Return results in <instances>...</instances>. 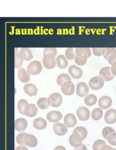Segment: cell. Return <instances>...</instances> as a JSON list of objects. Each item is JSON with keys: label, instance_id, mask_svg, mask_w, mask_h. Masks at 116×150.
<instances>
[{"label": "cell", "instance_id": "6da1fadb", "mask_svg": "<svg viewBox=\"0 0 116 150\" xmlns=\"http://www.w3.org/2000/svg\"><path fill=\"white\" fill-rule=\"evenodd\" d=\"M75 62L76 64L83 66L87 63L88 56L82 48H77L76 49Z\"/></svg>", "mask_w": 116, "mask_h": 150}, {"label": "cell", "instance_id": "7a4b0ae2", "mask_svg": "<svg viewBox=\"0 0 116 150\" xmlns=\"http://www.w3.org/2000/svg\"><path fill=\"white\" fill-rule=\"evenodd\" d=\"M55 55L52 53H49L44 55L43 63L44 67L47 69H52L56 66Z\"/></svg>", "mask_w": 116, "mask_h": 150}, {"label": "cell", "instance_id": "3957f363", "mask_svg": "<svg viewBox=\"0 0 116 150\" xmlns=\"http://www.w3.org/2000/svg\"><path fill=\"white\" fill-rule=\"evenodd\" d=\"M42 66L41 63L37 60L32 61L27 67V71L31 75H37L42 71Z\"/></svg>", "mask_w": 116, "mask_h": 150}, {"label": "cell", "instance_id": "277c9868", "mask_svg": "<svg viewBox=\"0 0 116 150\" xmlns=\"http://www.w3.org/2000/svg\"><path fill=\"white\" fill-rule=\"evenodd\" d=\"M104 80L100 76H95L91 78L89 81V86L92 90H98L103 88Z\"/></svg>", "mask_w": 116, "mask_h": 150}, {"label": "cell", "instance_id": "5b68a950", "mask_svg": "<svg viewBox=\"0 0 116 150\" xmlns=\"http://www.w3.org/2000/svg\"><path fill=\"white\" fill-rule=\"evenodd\" d=\"M48 102L50 106L54 108H58L62 103V96L59 93H53L48 97Z\"/></svg>", "mask_w": 116, "mask_h": 150}, {"label": "cell", "instance_id": "8992f818", "mask_svg": "<svg viewBox=\"0 0 116 150\" xmlns=\"http://www.w3.org/2000/svg\"><path fill=\"white\" fill-rule=\"evenodd\" d=\"M82 138L81 135L76 132H73V134L69 138V142L72 146L74 148H78L82 144Z\"/></svg>", "mask_w": 116, "mask_h": 150}, {"label": "cell", "instance_id": "52a82bcc", "mask_svg": "<svg viewBox=\"0 0 116 150\" xmlns=\"http://www.w3.org/2000/svg\"><path fill=\"white\" fill-rule=\"evenodd\" d=\"M76 115L80 120L86 121L90 118V112L86 107H80L76 110Z\"/></svg>", "mask_w": 116, "mask_h": 150}, {"label": "cell", "instance_id": "ba28073f", "mask_svg": "<svg viewBox=\"0 0 116 150\" xmlns=\"http://www.w3.org/2000/svg\"><path fill=\"white\" fill-rule=\"evenodd\" d=\"M105 122L108 124H112L116 122V110L110 109L106 111L104 116Z\"/></svg>", "mask_w": 116, "mask_h": 150}, {"label": "cell", "instance_id": "9c48e42d", "mask_svg": "<svg viewBox=\"0 0 116 150\" xmlns=\"http://www.w3.org/2000/svg\"><path fill=\"white\" fill-rule=\"evenodd\" d=\"M89 88L86 83L81 82L77 84L76 86V94L81 97L86 96L88 93Z\"/></svg>", "mask_w": 116, "mask_h": 150}, {"label": "cell", "instance_id": "30bf717a", "mask_svg": "<svg viewBox=\"0 0 116 150\" xmlns=\"http://www.w3.org/2000/svg\"><path fill=\"white\" fill-rule=\"evenodd\" d=\"M110 67H106L102 68L99 72L100 77H102L105 81H110L114 78V75H112V73L110 72Z\"/></svg>", "mask_w": 116, "mask_h": 150}, {"label": "cell", "instance_id": "8fae6325", "mask_svg": "<svg viewBox=\"0 0 116 150\" xmlns=\"http://www.w3.org/2000/svg\"><path fill=\"white\" fill-rule=\"evenodd\" d=\"M61 91L65 95H72L74 92V86L71 81L65 82L62 86Z\"/></svg>", "mask_w": 116, "mask_h": 150}, {"label": "cell", "instance_id": "7c38bea8", "mask_svg": "<svg viewBox=\"0 0 116 150\" xmlns=\"http://www.w3.org/2000/svg\"><path fill=\"white\" fill-rule=\"evenodd\" d=\"M53 130L56 135L62 136L67 133L68 129L65 125L61 123H57L54 125Z\"/></svg>", "mask_w": 116, "mask_h": 150}, {"label": "cell", "instance_id": "4fadbf2b", "mask_svg": "<svg viewBox=\"0 0 116 150\" xmlns=\"http://www.w3.org/2000/svg\"><path fill=\"white\" fill-rule=\"evenodd\" d=\"M62 117V114L59 111H50L47 115V118L51 122H59Z\"/></svg>", "mask_w": 116, "mask_h": 150}, {"label": "cell", "instance_id": "5bb4252c", "mask_svg": "<svg viewBox=\"0 0 116 150\" xmlns=\"http://www.w3.org/2000/svg\"><path fill=\"white\" fill-rule=\"evenodd\" d=\"M112 100L109 96H103L101 97L98 101V105L101 109H107L111 106Z\"/></svg>", "mask_w": 116, "mask_h": 150}, {"label": "cell", "instance_id": "9a60e30c", "mask_svg": "<svg viewBox=\"0 0 116 150\" xmlns=\"http://www.w3.org/2000/svg\"><path fill=\"white\" fill-rule=\"evenodd\" d=\"M69 73L75 79H79L83 75V71L80 67L75 65H71L68 69Z\"/></svg>", "mask_w": 116, "mask_h": 150}, {"label": "cell", "instance_id": "2e32d148", "mask_svg": "<svg viewBox=\"0 0 116 150\" xmlns=\"http://www.w3.org/2000/svg\"><path fill=\"white\" fill-rule=\"evenodd\" d=\"M64 122L68 127H73L76 125L77 120L75 116L73 114H67L64 118Z\"/></svg>", "mask_w": 116, "mask_h": 150}, {"label": "cell", "instance_id": "e0dca14e", "mask_svg": "<svg viewBox=\"0 0 116 150\" xmlns=\"http://www.w3.org/2000/svg\"><path fill=\"white\" fill-rule=\"evenodd\" d=\"M27 122L25 119L18 118L15 121V129L17 131H23L26 129L27 127Z\"/></svg>", "mask_w": 116, "mask_h": 150}, {"label": "cell", "instance_id": "ac0fdd59", "mask_svg": "<svg viewBox=\"0 0 116 150\" xmlns=\"http://www.w3.org/2000/svg\"><path fill=\"white\" fill-rule=\"evenodd\" d=\"M38 109L36 106L33 104H28L26 105L24 109V115L29 117H32L35 116L37 112Z\"/></svg>", "mask_w": 116, "mask_h": 150}, {"label": "cell", "instance_id": "d6986e66", "mask_svg": "<svg viewBox=\"0 0 116 150\" xmlns=\"http://www.w3.org/2000/svg\"><path fill=\"white\" fill-rule=\"evenodd\" d=\"M25 144L29 147H35L37 144V138L32 134H27L24 139Z\"/></svg>", "mask_w": 116, "mask_h": 150}, {"label": "cell", "instance_id": "ffe728a7", "mask_svg": "<svg viewBox=\"0 0 116 150\" xmlns=\"http://www.w3.org/2000/svg\"><path fill=\"white\" fill-rule=\"evenodd\" d=\"M23 89L25 93L30 96H35L37 93V88L35 85L32 83H29L25 85Z\"/></svg>", "mask_w": 116, "mask_h": 150}, {"label": "cell", "instance_id": "44dd1931", "mask_svg": "<svg viewBox=\"0 0 116 150\" xmlns=\"http://www.w3.org/2000/svg\"><path fill=\"white\" fill-rule=\"evenodd\" d=\"M18 76L19 80L23 83L28 82L30 80V74L24 68H19L18 72Z\"/></svg>", "mask_w": 116, "mask_h": 150}, {"label": "cell", "instance_id": "7402d4cb", "mask_svg": "<svg viewBox=\"0 0 116 150\" xmlns=\"http://www.w3.org/2000/svg\"><path fill=\"white\" fill-rule=\"evenodd\" d=\"M33 126L37 129L43 130L46 128L47 122L45 119L39 117L33 121Z\"/></svg>", "mask_w": 116, "mask_h": 150}, {"label": "cell", "instance_id": "603a6c76", "mask_svg": "<svg viewBox=\"0 0 116 150\" xmlns=\"http://www.w3.org/2000/svg\"><path fill=\"white\" fill-rule=\"evenodd\" d=\"M56 64L59 68L64 69L68 65V61L66 57L63 55H60L56 58Z\"/></svg>", "mask_w": 116, "mask_h": 150}, {"label": "cell", "instance_id": "cb8c5ba5", "mask_svg": "<svg viewBox=\"0 0 116 150\" xmlns=\"http://www.w3.org/2000/svg\"><path fill=\"white\" fill-rule=\"evenodd\" d=\"M84 103L88 106L95 105L97 101L96 96L94 94H89L86 96L84 98Z\"/></svg>", "mask_w": 116, "mask_h": 150}, {"label": "cell", "instance_id": "d4e9b609", "mask_svg": "<svg viewBox=\"0 0 116 150\" xmlns=\"http://www.w3.org/2000/svg\"><path fill=\"white\" fill-rule=\"evenodd\" d=\"M15 67L16 68L21 67L23 64L24 59L20 51L15 52Z\"/></svg>", "mask_w": 116, "mask_h": 150}, {"label": "cell", "instance_id": "484cf974", "mask_svg": "<svg viewBox=\"0 0 116 150\" xmlns=\"http://www.w3.org/2000/svg\"><path fill=\"white\" fill-rule=\"evenodd\" d=\"M20 52L23 55L24 60L30 61L33 57L31 51L29 48H21Z\"/></svg>", "mask_w": 116, "mask_h": 150}, {"label": "cell", "instance_id": "4316f807", "mask_svg": "<svg viewBox=\"0 0 116 150\" xmlns=\"http://www.w3.org/2000/svg\"><path fill=\"white\" fill-rule=\"evenodd\" d=\"M71 79L69 75L66 74H62L57 77V83L59 86H62L64 83L67 81H71Z\"/></svg>", "mask_w": 116, "mask_h": 150}, {"label": "cell", "instance_id": "83f0119b", "mask_svg": "<svg viewBox=\"0 0 116 150\" xmlns=\"http://www.w3.org/2000/svg\"><path fill=\"white\" fill-rule=\"evenodd\" d=\"M103 111L100 108H96L91 112V117L95 121H98L102 118Z\"/></svg>", "mask_w": 116, "mask_h": 150}, {"label": "cell", "instance_id": "f1b7e54d", "mask_svg": "<svg viewBox=\"0 0 116 150\" xmlns=\"http://www.w3.org/2000/svg\"><path fill=\"white\" fill-rule=\"evenodd\" d=\"M37 105L39 108L42 110L46 109L49 108L48 99L45 97H42L38 100Z\"/></svg>", "mask_w": 116, "mask_h": 150}, {"label": "cell", "instance_id": "f546056e", "mask_svg": "<svg viewBox=\"0 0 116 150\" xmlns=\"http://www.w3.org/2000/svg\"><path fill=\"white\" fill-rule=\"evenodd\" d=\"M74 132H76L79 133L82 138L83 140L86 138L87 135H88V131H87V129L82 126H78V127H76L74 130Z\"/></svg>", "mask_w": 116, "mask_h": 150}, {"label": "cell", "instance_id": "4dcf8cb0", "mask_svg": "<svg viewBox=\"0 0 116 150\" xmlns=\"http://www.w3.org/2000/svg\"><path fill=\"white\" fill-rule=\"evenodd\" d=\"M29 104L27 101L24 99H21L18 103V111L22 115H24V109L27 104Z\"/></svg>", "mask_w": 116, "mask_h": 150}, {"label": "cell", "instance_id": "1f68e13d", "mask_svg": "<svg viewBox=\"0 0 116 150\" xmlns=\"http://www.w3.org/2000/svg\"><path fill=\"white\" fill-rule=\"evenodd\" d=\"M115 131L111 127H105L102 131V134H103V137L104 138L106 139L107 137L110 135L112 133H115Z\"/></svg>", "mask_w": 116, "mask_h": 150}, {"label": "cell", "instance_id": "d6a6232c", "mask_svg": "<svg viewBox=\"0 0 116 150\" xmlns=\"http://www.w3.org/2000/svg\"><path fill=\"white\" fill-rule=\"evenodd\" d=\"M116 53V50L113 48H105V52L103 55V57L106 60H108V58L112 54Z\"/></svg>", "mask_w": 116, "mask_h": 150}, {"label": "cell", "instance_id": "836d02e7", "mask_svg": "<svg viewBox=\"0 0 116 150\" xmlns=\"http://www.w3.org/2000/svg\"><path fill=\"white\" fill-rule=\"evenodd\" d=\"M106 144V143L102 139L96 140L93 144V150H100L101 147L104 145Z\"/></svg>", "mask_w": 116, "mask_h": 150}, {"label": "cell", "instance_id": "e575fe53", "mask_svg": "<svg viewBox=\"0 0 116 150\" xmlns=\"http://www.w3.org/2000/svg\"><path fill=\"white\" fill-rule=\"evenodd\" d=\"M27 134V133H25V132H21L17 136L16 140L18 144L21 145H23L25 144V137Z\"/></svg>", "mask_w": 116, "mask_h": 150}, {"label": "cell", "instance_id": "d590c367", "mask_svg": "<svg viewBox=\"0 0 116 150\" xmlns=\"http://www.w3.org/2000/svg\"><path fill=\"white\" fill-rule=\"evenodd\" d=\"M93 54L95 56L99 57L104 54L105 52V48H92Z\"/></svg>", "mask_w": 116, "mask_h": 150}, {"label": "cell", "instance_id": "8d00e7d4", "mask_svg": "<svg viewBox=\"0 0 116 150\" xmlns=\"http://www.w3.org/2000/svg\"><path fill=\"white\" fill-rule=\"evenodd\" d=\"M66 58L69 60H72L74 59V53L73 51V49L72 48H69L66 50L65 52Z\"/></svg>", "mask_w": 116, "mask_h": 150}, {"label": "cell", "instance_id": "74e56055", "mask_svg": "<svg viewBox=\"0 0 116 150\" xmlns=\"http://www.w3.org/2000/svg\"><path fill=\"white\" fill-rule=\"evenodd\" d=\"M107 142L110 144L112 146H116V133H113L111 134L107 137L106 139Z\"/></svg>", "mask_w": 116, "mask_h": 150}, {"label": "cell", "instance_id": "f35d334b", "mask_svg": "<svg viewBox=\"0 0 116 150\" xmlns=\"http://www.w3.org/2000/svg\"><path fill=\"white\" fill-rule=\"evenodd\" d=\"M52 53L56 56L57 55V51L56 48H45L44 51L43 55H45L47 53Z\"/></svg>", "mask_w": 116, "mask_h": 150}, {"label": "cell", "instance_id": "ab89813d", "mask_svg": "<svg viewBox=\"0 0 116 150\" xmlns=\"http://www.w3.org/2000/svg\"><path fill=\"white\" fill-rule=\"evenodd\" d=\"M107 60L110 65L112 64L113 63L116 62V53L112 54L111 56H110Z\"/></svg>", "mask_w": 116, "mask_h": 150}, {"label": "cell", "instance_id": "60d3db41", "mask_svg": "<svg viewBox=\"0 0 116 150\" xmlns=\"http://www.w3.org/2000/svg\"><path fill=\"white\" fill-rule=\"evenodd\" d=\"M111 72L112 75L116 76V62H114L112 64L111 67Z\"/></svg>", "mask_w": 116, "mask_h": 150}, {"label": "cell", "instance_id": "b9f144b4", "mask_svg": "<svg viewBox=\"0 0 116 150\" xmlns=\"http://www.w3.org/2000/svg\"><path fill=\"white\" fill-rule=\"evenodd\" d=\"M83 50L85 51V53L87 54L88 57L89 58L91 56V52L90 49L88 48H83Z\"/></svg>", "mask_w": 116, "mask_h": 150}, {"label": "cell", "instance_id": "7bdbcfd3", "mask_svg": "<svg viewBox=\"0 0 116 150\" xmlns=\"http://www.w3.org/2000/svg\"><path fill=\"white\" fill-rule=\"evenodd\" d=\"M113 148L110 146L107 145V144L104 145L100 148V150H111Z\"/></svg>", "mask_w": 116, "mask_h": 150}, {"label": "cell", "instance_id": "ee69618b", "mask_svg": "<svg viewBox=\"0 0 116 150\" xmlns=\"http://www.w3.org/2000/svg\"><path fill=\"white\" fill-rule=\"evenodd\" d=\"M74 150H88V149L85 145L82 144L80 147L78 148H75Z\"/></svg>", "mask_w": 116, "mask_h": 150}, {"label": "cell", "instance_id": "f6af8a7d", "mask_svg": "<svg viewBox=\"0 0 116 150\" xmlns=\"http://www.w3.org/2000/svg\"><path fill=\"white\" fill-rule=\"evenodd\" d=\"M15 150H29L28 148L24 145L19 146L16 148Z\"/></svg>", "mask_w": 116, "mask_h": 150}, {"label": "cell", "instance_id": "bcb514c9", "mask_svg": "<svg viewBox=\"0 0 116 150\" xmlns=\"http://www.w3.org/2000/svg\"><path fill=\"white\" fill-rule=\"evenodd\" d=\"M54 150H66V149L64 146H56Z\"/></svg>", "mask_w": 116, "mask_h": 150}, {"label": "cell", "instance_id": "7dc6e473", "mask_svg": "<svg viewBox=\"0 0 116 150\" xmlns=\"http://www.w3.org/2000/svg\"><path fill=\"white\" fill-rule=\"evenodd\" d=\"M116 150V148H115V149H112V150Z\"/></svg>", "mask_w": 116, "mask_h": 150}, {"label": "cell", "instance_id": "c3c4849f", "mask_svg": "<svg viewBox=\"0 0 116 150\" xmlns=\"http://www.w3.org/2000/svg\"></svg>", "mask_w": 116, "mask_h": 150}]
</instances>
